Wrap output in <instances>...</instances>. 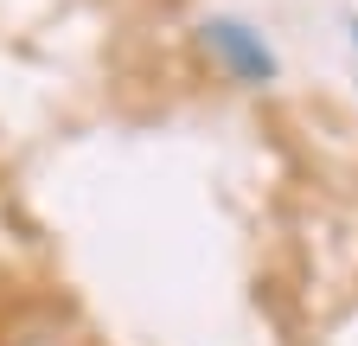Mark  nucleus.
<instances>
[{
  "label": "nucleus",
  "instance_id": "nucleus-1",
  "mask_svg": "<svg viewBox=\"0 0 358 346\" xmlns=\"http://www.w3.org/2000/svg\"><path fill=\"white\" fill-rule=\"evenodd\" d=\"M192 32H199L205 58L231 77L237 90H275V83H282V58H275V46H268L262 26H250L237 13H205Z\"/></svg>",
  "mask_w": 358,
  "mask_h": 346
},
{
  "label": "nucleus",
  "instance_id": "nucleus-2",
  "mask_svg": "<svg viewBox=\"0 0 358 346\" xmlns=\"http://www.w3.org/2000/svg\"><path fill=\"white\" fill-rule=\"evenodd\" d=\"M13 346H77V340H71V333H58V321H52V327H32V333H20Z\"/></svg>",
  "mask_w": 358,
  "mask_h": 346
},
{
  "label": "nucleus",
  "instance_id": "nucleus-3",
  "mask_svg": "<svg viewBox=\"0 0 358 346\" xmlns=\"http://www.w3.org/2000/svg\"><path fill=\"white\" fill-rule=\"evenodd\" d=\"M345 39H352V52H358V13H345Z\"/></svg>",
  "mask_w": 358,
  "mask_h": 346
}]
</instances>
